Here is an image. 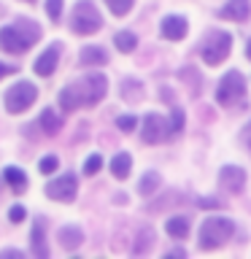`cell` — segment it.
Masks as SVG:
<instances>
[{
    "mask_svg": "<svg viewBox=\"0 0 251 259\" xmlns=\"http://www.w3.org/2000/svg\"><path fill=\"white\" fill-rule=\"evenodd\" d=\"M222 16L235 22H246L251 16V0H227V6L222 8Z\"/></svg>",
    "mask_w": 251,
    "mask_h": 259,
    "instance_id": "obj_13",
    "label": "cell"
},
{
    "mask_svg": "<svg viewBox=\"0 0 251 259\" xmlns=\"http://www.w3.org/2000/svg\"><path fill=\"white\" fill-rule=\"evenodd\" d=\"M157 186H159V173H154V170H149V173H146V176L141 178V184H138V192L149 197V194L157 192Z\"/></svg>",
    "mask_w": 251,
    "mask_h": 259,
    "instance_id": "obj_21",
    "label": "cell"
},
{
    "mask_svg": "<svg viewBox=\"0 0 251 259\" xmlns=\"http://www.w3.org/2000/svg\"><path fill=\"white\" fill-rule=\"evenodd\" d=\"M8 73H16V65H6V62H0V78H6Z\"/></svg>",
    "mask_w": 251,
    "mask_h": 259,
    "instance_id": "obj_33",
    "label": "cell"
},
{
    "mask_svg": "<svg viewBox=\"0 0 251 259\" xmlns=\"http://www.w3.org/2000/svg\"><path fill=\"white\" fill-rule=\"evenodd\" d=\"M168 130H170V133H181V130H184V111L181 108H173V119H170V124H168Z\"/></svg>",
    "mask_w": 251,
    "mask_h": 259,
    "instance_id": "obj_27",
    "label": "cell"
},
{
    "mask_svg": "<svg viewBox=\"0 0 251 259\" xmlns=\"http://www.w3.org/2000/svg\"><path fill=\"white\" fill-rule=\"evenodd\" d=\"M60 105H62V108L68 111V113H73V111H76L78 105H81V97H78V92H76V87H73V84L65 87L62 92H60Z\"/></svg>",
    "mask_w": 251,
    "mask_h": 259,
    "instance_id": "obj_20",
    "label": "cell"
},
{
    "mask_svg": "<svg viewBox=\"0 0 251 259\" xmlns=\"http://www.w3.org/2000/svg\"><path fill=\"white\" fill-rule=\"evenodd\" d=\"M165 232L170 238H186V232H189V216H170L165 222Z\"/></svg>",
    "mask_w": 251,
    "mask_h": 259,
    "instance_id": "obj_15",
    "label": "cell"
},
{
    "mask_svg": "<svg viewBox=\"0 0 251 259\" xmlns=\"http://www.w3.org/2000/svg\"><path fill=\"white\" fill-rule=\"evenodd\" d=\"M232 232H235V224L230 222V219L208 216L205 222H202V227H200V248L211 251V248L224 246V243L232 238Z\"/></svg>",
    "mask_w": 251,
    "mask_h": 259,
    "instance_id": "obj_2",
    "label": "cell"
},
{
    "mask_svg": "<svg viewBox=\"0 0 251 259\" xmlns=\"http://www.w3.org/2000/svg\"><path fill=\"white\" fill-rule=\"evenodd\" d=\"M113 44H116L119 52H133V49L138 46V38L133 35V32H116V38H113Z\"/></svg>",
    "mask_w": 251,
    "mask_h": 259,
    "instance_id": "obj_23",
    "label": "cell"
},
{
    "mask_svg": "<svg viewBox=\"0 0 251 259\" xmlns=\"http://www.w3.org/2000/svg\"><path fill=\"white\" fill-rule=\"evenodd\" d=\"M100 167H103V157H100V154H92V157L84 162V173L87 176H95Z\"/></svg>",
    "mask_w": 251,
    "mask_h": 259,
    "instance_id": "obj_26",
    "label": "cell"
},
{
    "mask_svg": "<svg viewBox=\"0 0 251 259\" xmlns=\"http://www.w3.org/2000/svg\"><path fill=\"white\" fill-rule=\"evenodd\" d=\"M57 60H60V46L54 44V46H49L46 52L35 60V73H38V76H44V78L52 76V73L57 70Z\"/></svg>",
    "mask_w": 251,
    "mask_h": 259,
    "instance_id": "obj_12",
    "label": "cell"
},
{
    "mask_svg": "<svg viewBox=\"0 0 251 259\" xmlns=\"http://www.w3.org/2000/svg\"><path fill=\"white\" fill-rule=\"evenodd\" d=\"M40 127H44L46 135H57V133L62 130V119L57 116L52 108H46L44 113H40Z\"/></svg>",
    "mask_w": 251,
    "mask_h": 259,
    "instance_id": "obj_19",
    "label": "cell"
},
{
    "mask_svg": "<svg viewBox=\"0 0 251 259\" xmlns=\"http://www.w3.org/2000/svg\"><path fill=\"white\" fill-rule=\"evenodd\" d=\"M135 124H138V119H135V116H119V119H116V127H119V130H124V133L135 130Z\"/></svg>",
    "mask_w": 251,
    "mask_h": 259,
    "instance_id": "obj_30",
    "label": "cell"
},
{
    "mask_svg": "<svg viewBox=\"0 0 251 259\" xmlns=\"http://www.w3.org/2000/svg\"><path fill=\"white\" fill-rule=\"evenodd\" d=\"M230 49H232V35L224 30H216L202 46V60H205V65H222L230 54Z\"/></svg>",
    "mask_w": 251,
    "mask_h": 259,
    "instance_id": "obj_6",
    "label": "cell"
},
{
    "mask_svg": "<svg viewBox=\"0 0 251 259\" xmlns=\"http://www.w3.org/2000/svg\"><path fill=\"white\" fill-rule=\"evenodd\" d=\"M246 57H248V60H251V40H248V44H246Z\"/></svg>",
    "mask_w": 251,
    "mask_h": 259,
    "instance_id": "obj_36",
    "label": "cell"
},
{
    "mask_svg": "<svg viewBox=\"0 0 251 259\" xmlns=\"http://www.w3.org/2000/svg\"><path fill=\"white\" fill-rule=\"evenodd\" d=\"M46 14L52 16L54 22L60 19V14H62V0H46Z\"/></svg>",
    "mask_w": 251,
    "mask_h": 259,
    "instance_id": "obj_29",
    "label": "cell"
},
{
    "mask_svg": "<svg viewBox=\"0 0 251 259\" xmlns=\"http://www.w3.org/2000/svg\"><path fill=\"white\" fill-rule=\"evenodd\" d=\"M105 6L111 8V14L116 16H124L130 8H133V0H105Z\"/></svg>",
    "mask_w": 251,
    "mask_h": 259,
    "instance_id": "obj_25",
    "label": "cell"
},
{
    "mask_svg": "<svg viewBox=\"0 0 251 259\" xmlns=\"http://www.w3.org/2000/svg\"><path fill=\"white\" fill-rule=\"evenodd\" d=\"M30 238H32V254L40 256V259H46L49 251H46V240H44V222H40V219H38L35 224H32V235H30Z\"/></svg>",
    "mask_w": 251,
    "mask_h": 259,
    "instance_id": "obj_17",
    "label": "cell"
},
{
    "mask_svg": "<svg viewBox=\"0 0 251 259\" xmlns=\"http://www.w3.org/2000/svg\"><path fill=\"white\" fill-rule=\"evenodd\" d=\"M35 97H38V89L32 87L30 81H19V84H14L6 92V108L11 113H22L35 103Z\"/></svg>",
    "mask_w": 251,
    "mask_h": 259,
    "instance_id": "obj_7",
    "label": "cell"
},
{
    "mask_svg": "<svg viewBox=\"0 0 251 259\" xmlns=\"http://www.w3.org/2000/svg\"><path fill=\"white\" fill-rule=\"evenodd\" d=\"M243 95H246V81H243V73L240 70L224 73V78L219 81V87H216L219 105H235V103L243 100Z\"/></svg>",
    "mask_w": 251,
    "mask_h": 259,
    "instance_id": "obj_4",
    "label": "cell"
},
{
    "mask_svg": "<svg viewBox=\"0 0 251 259\" xmlns=\"http://www.w3.org/2000/svg\"><path fill=\"white\" fill-rule=\"evenodd\" d=\"M162 38H168V40H181L186 35V30H189V24H186L184 16H165L162 19Z\"/></svg>",
    "mask_w": 251,
    "mask_h": 259,
    "instance_id": "obj_11",
    "label": "cell"
},
{
    "mask_svg": "<svg viewBox=\"0 0 251 259\" xmlns=\"http://www.w3.org/2000/svg\"><path fill=\"white\" fill-rule=\"evenodd\" d=\"M24 3H32V0H24Z\"/></svg>",
    "mask_w": 251,
    "mask_h": 259,
    "instance_id": "obj_37",
    "label": "cell"
},
{
    "mask_svg": "<svg viewBox=\"0 0 251 259\" xmlns=\"http://www.w3.org/2000/svg\"><path fill=\"white\" fill-rule=\"evenodd\" d=\"M151 246H154V232L141 230V235H138V240H135V254H146Z\"/></svg>",
    "mask_w": 251,
    "mask_h": 259,
    "instance_id": "obj_24",
    "label": "cell"
},
{
    "mask_svg": "<svg viewBox=\"0 0 251 259\" xmlns=\"http://www.w3.org/2000/svg\"><path fill=\"white\" fill-rule=\"evenodd\" d=\"M200 205L202 208H219V202L216 200H200Z\"/></svg>",
    "mask_w": 251,
    "mask_h": 259,
    "instance_id": "obj_34",
    "label": "cell"
},
{
    "mask_svg": "<svg viewBox=\"0 0 251 259\" xmlns=\"http://www.w3.org/2000/svg\"><path fill=\"white\" fill-rule=\"evenodd\" d=\"M70 27L78 35H92V32L103 27V16L89 0H78L76 8H73V16H70Z\"/></svg>",
    "mask_w": 251,
    "mask_h": 259,
    "instance_id": "obj_3",
    "label": "cell"
},
{
    "mask_svg": "<svg viewBox=\"0 0 251 259\" xmlns=\"http://www.w3.org/2000/svg\"><path fill=\"white\" fill-rule=\"evenodd\" d=\"M240 141H243V146H246V149L251 151V121L246 127H243V133H240Z\"/></svg>",
    "mask_w": 251,
    "mask_h": 259,
    "instance_id": "obj_32",
    "label": "cell"
},
{
    "mask_svg": "<svg viewBox=\"0 0 251 259\" xmlns=\"http://www.w3.org/2000/svg\"><path fill=\"white\" fill-rule=\"evenodd\" d=\"M143 141L146 143H159V141H165V138L170 135V130H168V121L159 116V113H149V116L143 119Z\"/></svg>",
    "mask_w": 251,
    "mask_h": 259,
    "instance_id": "obj_9",
    "label": "cell"
},
{
    "mask_svg": "<svg viewBox=\"0 0 251 259\" xmlns=\"http://www.w3.org/2000/svg\"><path fill=\"white\" fill-rule=\"evenodd\" d=\"M73 87H76V92L81 97V105H95L108 92V78L103 73H89V76H84L81 84H73Z\"/></svg>",
    "mask_w": 251,
    "mask_h": 259,
    "instance_id": "obj_5",
    "label": "cell"
},
{
    "mask_svg": "<svg viewBox=\"0 0 251 259\" xmlns=\"http://www.w3.org/2000/svg\"><path fill=\"white\" fill-rule=\"evenodd\" d=\"M57 167H60V159H57L54 154H49V157H44V159H40V173H44V176L54 173Z\"/></svg>",
    "mask_w": 251,
    "mask_h": 259,
    "instance_id": "obj_28",
    "label": "cell"
},
{
    "mask_svg": "<svg viewBox=\"0 0 251 259\" xmlns=\"http://www.w3.org/2000/svg\"><path fill=\"white\" fill-rule=\"evenodd\" d=\"M76 189H78V181L73 173H65L60 178H54L52 184L46 186V194L57 202H70L73 197H76Z\"/></svg>",
    "mask_w": 251,
    "mask_h": 259,
    "instance_id": "obj_8",
    "label": "cell"
},
{
    "mask_svg": "<svg viewBox=\"0 0 251 259\" xmlns=\"http://www.w3.org/2000/svg\"><path fill=\"white\" fill-rule=\"evenodd\" d=\"M108 62V54H105V49L100 46H87V49H81V65H105Z\"/></svg>",
    "mask_w": 251,
    "mask_h": 259,
    "instance_id": "obj_16",
    "label": "cell"
},
{
    "mask_svg": "<svg viewBox=\"0 0 251 259\" xmlns=\"http://www.w3.org/2000/svg\"><path fill=\"white\" fill-rule=\"evenodd\" d=\"M0 256H3V259H8V256H22V251H3Z\"/></svg>",
    "mask_w": 251,
    "mask_h": 259,
    "instance_id": "obj_35",
    "label": "cell"
},
{
    "mask_svg": "<svg viewBox=\"0 0 251 259\" xmlns=\"http://www.w3.org/2000/svg\"><path fill=\"white\" fill-rule=\"evenodd\" d=\"M81 243H84V232L78 230V227H62L60 230V246L62 248H68V251H73V248H78Z\"/></svg>",
    "mask_w": 251,
    "mask_h": 259,
    "instance_id": "obj_14",
    "label": "cell"
},
{
    "mask_svg": "<svg viewBox=\"0 0 251 259\" xmlns=\"http://www.w3.org/2000/svg\"><path fill=\"white\" fill-rule=\"evenodd\" d=\"M219 181H222V186H224L227 192L240 194L243 186H246V173H243V167L227 165V167H222V173H219Z\"/></svg>",
    "mask_w": 251,
    "mask_h": 259,
    "instance_id": "obj_10",
    "label": "cell"
},
{
    "mask_svg": "<svg viewBox=\"0 0 251 259\" xmlns=\"http://www.w3.org/2000/svg\"><path fill=\"white\" fill-rule=\"evenodd\" d=\"M8 216H11V222H14V224H19L22 219H24V208H22V205H14L11 210H8Z\"/></svg>",
    "mask_w": 251,
    "mask_h": 259,
    "instance_id": "obj_31",
    "label": "cell"
},
{
    "mask_svg": "<svg viewBox=\"0 0 251 259\" xmlns=\"http://www.w3.org/2000/svg\"><path fill=\"white\" fill-rule=\"evenodd\" d=\"M3 178L14 186L16 192H22V189H24V184H27V178H24V173H22L19 167H6V170H3Z\"/></svg>",
    "mask_w": 251,
    "mask_h": 259,
    "instance_id": "obj_22",
    "label": "cell"
},
{
    "mask_svg": "<svg viewBox=\"0 0 251 259\" xmlns=\"http://www.w3.org/2000/svg\"><path fill=\"white\" fill-rule=\"evenodd\" d=\"M40 38V27L35 22H14L0 30V46L8 54H24L30 46H35Z\"/></svg>",
    "mask_w": 251,
    "mask_h": 259,
    "instance_id": "obj_1",
    "label": "cell"
},
{
    "mask_svg": "<svg viewBox=\"0 0 251 259\" xmlns=\"http://www.w3.org/2000/svg\"><path fill=\"white\" fill-rule=\"evenodd\" d=\"M130 167H133V159H130L127 151H119L116 157L111 159V173L116 178H127L130 176Z\"/></svg>",
    "mask_w": 251,
    "mask_h": 259,
    "instance_id": "obj_18",
    "label": "cell"
}]
</instances>
